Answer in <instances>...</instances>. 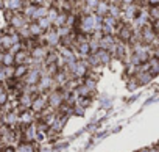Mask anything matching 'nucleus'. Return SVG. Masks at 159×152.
<instances>
[{
	"instance_id": "obj_6",
	"label": "nucleus",
	"mask_w": 159,
	"mask_h": 152,
	"mask_svg": "<svg viewBox=\"0 0 159 152\" xmlns=\"http://www.w3.org/2000/svg\"><path fill=\"white\" fill-rule=\"evenodd\" d=\"M148 72L153 75V77L159 74V58H154L153 56V58L148 60Z\"/></svg>"
},
{
	"instance_id": "obj_17",
	"label": "nucleus",
	"mask_w": 159,
	"mask_h": 152,
	"mask_svg": "<svg viewBox=\"0 0 159 152\" xmlns=\"http://www.w3.org/2000/svg\"><path fill=\"white\" fill-rule=\"evenodd\" d=\"M0 152H3V150H0Z\"/></svg>"
},
{
	"instance_id": "obj_9",
	"label": "nucleus",
	"mask_w": 159,
	"mask_h": 152,
	"mask_svg": "<svg viewBox=\"0 0 159 152\" xmlns=\"http://www.w3.org/2000/svg\"><path fill=\"white\" fill-rule=\"evenodd\" d=\"M36 22H38V25H39V27H41V28H42L45 33H47V32H50V30L53 28V24H52V22H50L47 17H44V19H39V21H36Z\"/></svg>"
},
{
	"instance_id": "obj_14",
	"label": "nucleus",
	"mask_w": 159,
	"mask_h": 152,
	"mask_svg": "<svg viewBox=\"0 0 159 152\" xmlns=\"http://www.w3.org/2000/svg\"><path fill=\"white\" fill-rule=\"evenodd\" d=\"M148 152H159V150H157L156 147H150V150H148Z\"/></svg>"
},
{
	"instance_id": "obj_2",
	"label": "nucleus",
	"mask_w": 159,
	"mask_h": 152,
	"mask_svg": "<svg viewBox=\"0 0 159 152\" xmlns=\"http://www.w3.org/2000/svg\"><path fill=\"white\" fill-rule=\"evenodd\" d=\"M36 118H38V115L33 113L31 110H24L19 113V124L24 127H28L31 124H36Z\"/></svg>"
},
{
	"instance_id": "obj_8",
	"label": "nucleus",
	"mask_w": 159,
	"mask_h": 152,
	"mask_svg": "<svg viewBox=\"0 0 159 152\" xmlns=\"http://www.w3.org/2000/svg\"><path fill=\"white\" fill-rule=\"evenodd\" d=\"M2 66H3V67H11V66H16V61H14V55H11L10 52H5Z\"/></svg>"
},
{
	"instance_id": "obj_15",
	"label": "nucleus",
	"mask_w": 159,
	"mask_h": 152,
	"mask_svg": "<svg viewBox=\"0 0 159 152\" xmlns=\"http://www.w3.org/2000/svg\"><path fill=\"white\" fill-rule=\"evenodd\" d=\"M3 125H5V124H3V119H2V118H0V129H2Z\"/></svg>"
},
{
	"instance_id": "obj_5",
	"label": "nucleus",
	"mask_w": 159,
	"mask_h": 152,
	"mask_svg": "<svg viewBox=\"0 0 159 152\" xmlns=\"http://www.w3.org/2000/svg\"><path fill=\"white\" fill-rule=\"evenodd\" d=\"M28 30H30V33H31V36L33 38H41V36H44V30L38 25V22H30L28 24Z\"/></svg>"
},
{
	"instance_id": "obj_16",
	"label": "nucleus",
	"mask_w": 159,
	"mask_h": 152,
	"mask_svg": "<svg viewBox=\"0 0 159 152\" xmlns=\"http://www.w3.org/2000/svg\"><path fill=\"white\" fill-rule=\"evenodd\" d=\"M0 50H2V35H0Z\"/></svg>"
},
{
	"instance_id": "obj_7",
	"label": "nucleus",
	"mask_w": 159,
	"mask_h": 152,
	"mask_svg": "<svg viewBox=\"0 0 159 152\" xmlns=\"http://www.w3.org/2000/svg\"><path fill=\"white\" fill-rule=\"evenodd\" d=\"M97 55H98V60H100L102 66L109 64V63H111V60H112V55H111L109 52H106V50H102V49L97 52Z\"/></svg>"
},
{
	"instance_id": "obj_11",
	"label": "nucleus",
	"mask_w": 159,
	"mask_h": 152,
	"mask_svg": "<svg viewBox=\"0 0 159 152\" xmlns=\"http://www.w3.org/2000/svg\"><path fill=\"white\" fill-rule=\"evenodd\" d=\"M58 14H59V11H58L56 8H53V7H52V8L48 10V13H47V19H48V21H50L52 24H53V22L56 21V17H58Z\"/></svg>"
},
{
	"instance_id": "obj_3",
	"label": "nucleus",
	"mask_w": 159,
	"mask_h": 152,
	"mask_svg": "<svg viewBox=\"0 0 159 152\" xmlns=\"http://www.w3.org/2000/svg\"><path fill=\"white\" fill-rule=\"evenodd\" d=\"M38 144L36 143H19L16 150L17 152H36Z\"/></svg>"
},
{
	"instance_id": "obj_4",
	"label": "nucleus",
	"mask_w": 159,
	"mask_h": 152,
	"mask_svg": "<svg viewBox=\"0 0 159 152\" xmlns=\"http://www.w3.org/2000/svg\"><path fill=\"white\" fill-rule=\"evenodd\" d=\"M95 14L100 17H106L109 14V2H98V7L95 10Z\"/></svg>"
},
{
	"instance_id": "obj_12",
	"label": "nucleus",
	"mask_w": 159,
	"mask_h": 152,
	"mask_svg": "<svg viewBox=\"0 0 159 152\" xmlns=\"http://www.w3.org/2000/svg\"><path fill=\"white\" fill-rule=\"evenodd\" d=\"M3 152H17V150H16V147H7Z\"/></svg>"
},
{
	"instance_id": "obj_13",
	"label": "nucleus",
	"mask_w": 159,
	"mask_h": 152,
	"mask_svg": "<svg viewBox=\"0 0 159 152\" xmlns=\"http://www.w3.org/2000/svg\"><path fill=\"white\" fill-rule=\"evenodd\" d=\"M150 150V147H142V149H139L137 152H148Z\"/></svg>"
},
{
	"instance_id": "obj_1",
	"label": "nucleus",
	"mask_w": 159,
	"mask_h": 152,
	"mask_svg": "<svg viewBox=\"0 0 159 152\" xmlns=\"http://www.w3.org/2000/svg\"><path fill=\"white\" fill-rule=\"evenodd\" d=\"M62 104H64V99H62V93L61 91H52V93H48V107L52 110L58 111Z\"/></svg>"
},
{
	"instance_id": "obj_10",
	"label": "nucleus",
	"mask_w": 159,
	"mask_h": 152,
	"mask_svg": "<svg viewBox=\"0 0 159 152\" xmlns=\"http://www.w3.org/2000/svg\"><path fill=\"white\" fill-rule=\"evenodd\" d=\"M38 152H55V146L50 143H44V144H38Z\"/></svg>"
}]
</instances>
